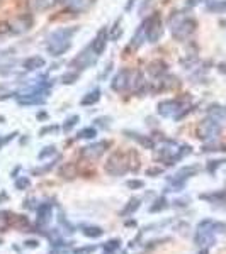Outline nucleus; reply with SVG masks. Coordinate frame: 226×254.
I'll use <instances>...</instances> for the list:
<instances>
[{
  "mask_svg": "<svg viewBox=\"0 0 226 254\" xmlns=\"http://www.w3.org/2000/svg\"><path fill=\"white\" fill-rule=\"evenodd\" d=\"M78 31V28H61L56 29L53 34L48 37V53L51 56H61L70 49L72 46V37Z\"/></svg>",
  "mask_w": 226,
  "mask_h": 254,
  "instance_id": "1",
  "label": "nucleus"
},
{
  "mask_svg": "<svg viewBox=\"0 0 226 254\" xmlns=\"http://www.w3.org/2000/svg\"><path fill=\"white\" fill-rule=\"evenodd\" d=\"M129 169V155H124L121 151H114L113 155L107 158L106 171L111 176H121Z\"/></svg>",
  "mask_w": 226,
  "mask_h": 254,
  "instance_id": "2",
  "label": "nucleus"
},
{
  "mask_svg": "<svg viewBox=\"0 0 226 254\" xmlns=\"http://www.w3.org/2000/svg\"><path fill=\"white\" fill-rule=\"evenodd\" d=\"M145 26H147V29H145V32H147V41L148 42H156L162 37L163 34V24H162V17H160L158 12H155L153 15L145 21Z\"/></svg>",
  "mask_w": 226,
  "mask_h": 254,
  "instance_id": "3",
  "label": "nucleus"
},
{
  "mask_svg": "<svg viewBox=\"0 0 226 254\" xmlns=\"http://www.w3.org/2000/svg\"><path fill=\"white\" fill-rule=\"evenodd\" d=\"M221 132V122L208 117L199 124V137L204 141H214Z\"/></svg>",
  "mask_w": 226,
  "mask_h": 254,
  "instance_id": "4",
  "label": "nucleus"
},
{
  "mask_svg": "<svg viewBox=\"0 0 226 254\" xmlns=\"http://www.w3.org/2000/svg\"><path fill=\"white\" fill-rule=\"evenodd\" d=\"M196 21L194 19H182L181 22H177V24L174 26V29H172V32H174V37L179 41H184L187 39V37L190 36V34L196 31Z\"/></svg>",
  "mask_w": 226,
  "mask_h": 254,
  "instance_id": "5",
  "label": "nucleus"
},
{
  "mask_svg": "<svg viewBox=\"0 0 226 254\" xmlns=\"http://www.w3.org/2000/svg\"><path fill=\"white\" fill-rule=\"evenodd\" d=\"M95 61H97V55H95L94 49L89 46V48L83 49V51L72 61V66H76V68H80V70H85V68H90Z\"/></svg>",
  "mask_w": 226,
  "mask_h": 254,
  "instance_id": "6",
  "label": "nucleus"
},
{
  "mask_svg": "<svg viewBox=\"0 0 226 254\" xmlns=\"http://www.w3.org/2000/svg\"><path fill=\"white\" fill-rule=\"evenodd\" d=\"M182 109V103L181 100H163V102L158 103L156 107V112H158L162 117H177L179 110Z\"/></svg>",
  "mask_w": 226,
  "mask_h": 254,
  "instance_id": "7",
  "label": "nucleus"
},
{
  "mask_svg": "<svg viewBox=\"0 0 226 254\" xmlns=\"http://www.w3.org/2000/svg\"><path fill=\"white\" fill-rule=\"evenodd\" d=\"M107 148H109V142H107V141L94 142V144L85 146V148L82 149V156L87 158V159H90V161L99 159V158H101L107 151Z\"/></svg>",
  "mask_w": 226,
  "mask_h": 254,
  "instance_id": "8",
  "label": "nucleus"
},
{
  "mask_svg": "<svg viewBox=\"0 0 226 254\" xmlns=\"http://www.w3.org/2000/svg\"><path fill=\"white\" fill-rule=\"evenodd\" d=\"M129 85H131V71H129V70H121L116 76H114L111 87H113L114 92H119V94H121V92L128 90Z\"/></svg>",
  "mask_w": 226,
  "mask_h": 254,
  "instance_id": "9",
  "label": "nucleus"
},
{
  "mask_svg": "<svg viewBox=\"0 0 226 254\" xmlns=\"http://www.w3.org/2000/svg\"><path fill=\"white\" fill-rule=\"evenodd\" d=\"M107 29H101L97 32V36H95V39L92 41V44H90V48L94 49V53L97 56H101L102 53H104V49H106V46H107Z\"/></svg>",
  "mask_w": 226,
  "mask_h": 254,
  "instance_id": "10",
  "label": "nucleus"
},
{
  "mask_svg": "<svg viewBox=\"0 0 226 254\" xmlns=\"http://www.w3.org/2000/svg\"><path fill=\"white\" fill-rule=\"evenodd\" d=\"M53 217V207L51 203H41L39 207H38V224L39 225H46L49 221H51Z\"/></svg>",
  "mask_w": 226,
  "mask_h": 254,
  "instance_id": "11",
  "label": "nucleus"
},
{
  "mask_svg": "<svg viewBox=\"0 0 226 254\" xmlns=\"http://www.w3.org/2000/svg\"><path fill=\"white\" fill-rule=\"evenodd\" d=\"M44 64H46V61L43 56H29L22 61V66H24V70H28V71H36V70H39V68H43Z\"/></svg>",
  "mask_w": 226,
  "mask_h": 254,
  "instance_id": "12",
  "label": "nucleus"
},
{
  "mask_svg": "<svg viewBox=\"0 0 226 254\" xmlns=\"http://www.w3.org/2000/svg\"><path fill=\"white\" fill-rule=\"evenodd\" d=\"M7 224L15 227V229H26V227L29 225V221H28V217H24V215L9 214V217H7Z\"/></svg>",
  "mask_w": 226,
  "mask_h": 254,
  "instance_id": "13",
  "label": "nucleus"
},
{
  "mask_svg": "<svg viewBox=\"0 0 226 254\" xmlns=\"http://www.w3.org/2000/svg\"><path fill=\"white\" fill-rule=\"evenodd\" d=\"M145 29H147V26H145V22H141L140 28L136 29V32L133 34V39H131L133 48H140V46L143 44V41H147V32H145Z\"/></svg>",
  "mask_w": 226,
  "mask_h": 254,
  "instance_id": "14",
  "label": "nucleus"
},
{
  "mask_svg": "<svg viewBox=\"0 0 226 254\" xmlns=\"http://www.w3.org/2000/svg\"><path fill=\"white\" fill-rule=\"evenodd\" d=\"M148 73L153 76H160V75H165L167 73V63H163L162 60H156V61H151L148 64Z\"/></svg>",
  "mask_w": 226,
  "mask_h": 254,
  "instance_id": "15",
  "label": "nucleus"
},
{
  "mask_svg": "<svg viewBox=\"0 0 226 254\" xmlns=\"http://www.w3.org/2000/svg\"><path fill=\"white\" fill-rule=\"evenodd\" d=\"M126 134H128V137H131V139H135V141L140 142V144L143 146V148H147V149H153V148H155V142H153L148 136H141V134L129 132V130H126Z\"/></svg>",
  "mask_w": 226,
  "mask_h": 254,
  "instance_id": "16",
  "label": "nucleus"
},
{
  "mask_svg": "<svg viewBox=\"0 0 226 254\" xmlns=\"http://www.w3.org/2000/svg\"><path fill=\"white\" fill-rule=\"evenodd\" d=\"M140 205H141L140 198H131L128 203H126L124 209L121 210V217H129V215H133L138 209H140Z\"/></svg>",
  "mask_w": 226,
  "mask_h": 254,
  "instance_id": "17",
  "label": "nucleus"
},
{
  "mask_svg": "<svg viewBox=\"0 0 226 254\" xmlns=\"http://www.w3.org/2000/svg\"><path fill=\"white\" fill-rule=\"evenodd\" d=\"M99 98H101V90H99V88H94V90L89 92L85 97L80 100V103H82L83 107H89V105H94V103H97Z\"/></svg>",
  "mask_w": 226,
  "mask_h": 254,
  "instance_id": "18",
  "label": "nucleus"
},
{
  "mask_svg": "<svg viewBox=\"0 0 226 254\" xmlns=\"http://www.w3.org/2000/svg\"><path fill=\"white\" fill-rule=\"evenodd\" d=\"M208 117H211L218 122H223L226 119V109H223V107L220 105H211L208 110Z\"/></svg>",
  "mask_w": 226,
  "mask_h": 254,
  "instance_id": "19",
  "label": "nucleus"
},
{
  "mask_svg": "<svg viewBox=\"0 0 226 254\" xmlns=\"http://www.w3.org/2000/svg\"><path fill=\"white\" fill-rule=\"evenodd\" d=\"M60 176L61 178H65V180H74L75 176H76V166L75 164H72V163H67V164H63L60 169Z\"/></svg>",
  "mask_w": 226,
  "mask_h": 254,
  "instance_id": "20",
  "label": "nucleus"
},
{
  "mask_svg": "<svg viewBox=\"0 0 226 254\" xmlns=\"http://www.w3.org/2000/svg\"><path fill=\"white\" fill-rule=\"evenodd\" d=\"M83 234H85L87 237H94V239H97V237H102L104 230L97 225H85L83 227Z\"/></svg>",
  "mask_w": 226,
  "mask_h": 254,
  "instance_id": "21",
  "label": "nucleus"
},
{
  "mask_svg": "<svg viewBox=\"0 0 226 254\" xmlns=\"http://www.w3.org/2000/svg\"><path fill=\"white\" fill-rule=\"evenodd\" d=\"M209 12H216V14H223L226 12V0H214L213 3L208 5Z\"/></svg>",
  "mask_w": 226,
  "mask_h": 254,
  "instance_id": "22",
  "label": "nucleus"
},
{
  "mask_svg": "<svg viewBox=\"0 0 226 254\" xmlns=\"http://www.w3.org/2000/svg\"><path fill=\"white\" fill-rule=\"evenodd\" d=\"M167 207H168V202L165 200V197H160V198H156L155 202H153V205L150 207V212H151V214H158V212L165 210Z\"/></svg>",
  "mask_w": 226,
  "mask_h": 254,
  "instance_id": "23",
  "label": "nucleus"
},
{
  "mask_svg": "<svg viewBox=\"0 0 226 254\" xmlns=\"http://www.w3.org/2000/svg\"><path fill=\"white\" fill-rule=\"evenodd\" d=\"M76 80H78V71H68L61 76V83H65V85H72V83H75Z\"/></svg>",
  "mask_w": 226,
  "mask_h": 254,
  "instance_id": "24",
  "label": "nucleus"
},
{
  "mask_svg": "<svg viewBox=\"0 0 226 254\" xmlns=\"http://www.w3.org/2000/svg\"><path fill=\"white\" fill-rule=\"evenodd\" d=\"M95 134H97V130L94 127H85V129H82L78 132V137L80 139H94Z\"/></svg>",
  "mask_w": 226,
  "mask_h": 254,
  "instance_id": "25",
  "label": "nucleus"
},
{
  "mask_svg": "<svg viewBox=\"0 0 226 254\" xmlns=\"http://www.w3.org/2000/svg\"><path fill=\"white\" fill-rule=\"evenodd\" d=\"M80 121V117L78 115H72L70 119H67V121H65V124H63V130L65 132H70L72 129H74V127L76 126V122Z\"/></svg>",
  "mask_w": 226,
  "mask_h": 254,
  "instance_id": "26",
  "label": "nucleus"
},
{
  "mask_svg": "<svg viewBox=\"0 0 226 254\" xmlns=\"http://www.w3.org/2000/svg\"><path fill=\"white\" fill-rule=\"evenodd\" d=\"M145 88H147V82H145V76L141 73H138V80L135 82V92L136 94H143Z\"/></svg>",
  "mask_w": 226,
  "mask_h": 254,
  "instance_id": "27",
  "label": "nucleus"
},
{
  "mask_svg": "<svg viewBox=\"0 0 226 254\" xmlns=\"http://www.w3.org/2000/svg\"><path fill=\"white\" fill-rule=\"evenodd\" d=\"M15 190H26V188L31 187V180L26 178V176H21V178L15 180Z\"/></svg>",
  "mask_w": 226,
  "mask_h": 254,
  "instance_id": "28",
  "label": "nucleus"
},
{
  "mask_svg": "<svg viewBox=\"0 0 226 254\" xmlns=\"http://www.w3.org/2000/svg\"><path fill=\"white\" fill-rule=\"evenodd\" d=\"M55 153H56L55 146H46L43 151L38 155V159H46V158H49V156H55Z\"/></svg>",
  "mask_w": 226,
  "mask_h": 254,
  "instance_id": "29",
  "label": "nucleus"
},
{
  "mask_svg": "<svg viewBox=\"0 0 226 254\" xmlns=\"http://www.w3.org/2000/svg\"><path fill=\"white\" fill-rule=\"evenodd\" d=\"M119 248H121V241H117V239L107 241L106 244H104V249H106L107 253H114V251H117Z\"/></svg>",
  "mask_w": 226,
  "mask_h": 254,
  "instance_id": "30",
  "label": "nucleus"
},
{
  "mask_svg": "<svg viewBox=\"0 0 226 254\" xmlns=\"http://www.w3.org/2000/svg\"><path fill=\"white\" fill-rule=\"evenodd\" d=\"M126 187H128L129 190H140V188L145 187V182L143 180H128V182H126Z\"/></svg>",
  "mask_w": 226,
  "mask_h": 254,
  "instance_id": "31",
  "label": "nucleus"
},
{
  "mask_svg": "<svg viewBox=\"0 0 226 254\" xmlns=\"http://www.w3.org/2000/svg\"><path fill=\"white\" fill-rule=\"evenodd\" d=\"M213 230L214 234H226V224H223V222H214Z\"/></svg>",
  "mask_w": 226,
  "mask_h": 254,
  "instance_id": "32",
  "label": "nucleus"
},
{
  "mask_svg": "<svg viewBox=\"0 0 226 254\" xmlns=\"http://www.w3.org/2000/svg\"><path fill=\"white\" fill-rule=\"evenodd\" d=\"M226 163V159H218V161H209V164H208V171L209 173H214V169L216 168H220L221 164Z\"/></svg>",
  "mask_w": 226,
  "mask_h": 254,
  "instance_id": "33",
  "label": "nucleus"
},
{
  "mask_svg": "<svg viewBox=\"0 0 226 254\" xmlns=\"http://www.w3.org/2000/svg\"><path fill=\"white\" fill-rule=\"evenodd\" d=\"M58 129H60L58 126H46L39 130V136H44V134H48V132H56Z\"/></svg>",
  "mask_w": 226,
  "mask_h": 254,
  "instance_id": "34",
  "label": "nucleus"
},
{
  "mask_svg": "<svg viewBox=\"0 0 226 254\" xmlns=\"http://www.w3.org/2000/svg\"><path fill=\"white\" fill-rule=\"evenodd\" d=\"M162 173H163L162 168H148L147 169V175L148 176H158V175H162Z\"/></svg>",
  "mask_w": 226,
  "mask_h": 254,
  "instance_id": "35",
  "label": "nucleus"
},
{
  "mask_svg": "<svg viewBox=\"0 0 226 254\" xmlns=\"http://www.w3.org/2000/svg\"><path fill=\"white\" fill-rule=\"evenodd\" d=\"M95 246H89V248H80V249H75L76 253H82V254H87V253H94L95 251Z\"/></svg>",
  "mask_w": 226,
  "mask_h": 254,
  "instance_id": "36",
  "label": "nucleus"
},
{
  "mask_svg": "<svg viewBox=\"0 0 226 254\" xmlns=\"http://www.w3.org/2000/svg\"><path fill=\"white\" fill-rule=\"evenodd\" d=\"M38 244H39V242L34 241V239H31V241H26V242H24L26 248H38Z\"/></svg>",
  "mask_w": 226,
  "mask_h": 254,
  "instance_id": "37",
  "label": "nucleus"
},
{
  "mask_svg": "<svg viewBox=\"0 0 226 254\" xmlns=\"http://www.w3.org/2000/svg\"><path fill=\"white\" fill-rule=\"evenodd\" d=\"M106 121H109V119H107V117H101V119H95V124H99V126L106 127Z\"/></svg>",
  "mask_w": 226,
  "mask_h": 254,
  "instance_id": "38",
  "label": "nucleus"
},
{
  "mask_svg": "<svg viewBox=\"0 0 226 254\" xmlns=\"http://www.w3.org/2000/svg\"><path fill=\"white\" fill-rule=\"evenodd\" d=\"M119 22H121V19H117V21H116V26H114L116 29H117V26H119ZM111 39H117V32H114L113 36H111Z\"/></svg>",
  "mask_w": 226,
  "mask_h": 254,
  "instance_id": "39",
  "label": "nucleus"
},
{
  "mask_svg": "<svg viewBox=\"0 0 226 254\" xmlns=\"http://www.w3.org/2000/svg\"><path fill=\"white\" fill-rule=\"evenodd\" d=\"M9 197H7V193L5 191H2V193H0V202H3V200H7Z\"/></svg>",
  "mask_w": 226,
  "mask_h": 254,
  "instance_id": "40",
  "label": "nucleus"
},
{
  "mask_svg": "<svg viewBox=\"0 0 226 254\" xmlns=\"http://www.w3.org/2000/svg\"><path fill=\"white\" fill-rule=\"evenodd\" d=\"M48 117V114H44V112H41V114H38V119H41V121H44V119Z\"/></svg>",
  "mask_w": 226,
  "mask_h": 254,
  "instance_id": "41",
  "label": "nucleus"
},
{
  "mask_svg": "<svg viewBox=\"0 0 226 254\" xmlns=\"http://www.w3.org/2000/svg\"><path fill=\"white\" fill-rule=\"evenodd\" d=\"M135 2H136V0H129V3L126 5V10H131V5H133Z\"/></svg>",
  "mask_w": 226,
  "mask_h": 254,
  "instance_id": "42",
  "label": "nucleus"
},
{
  "mask_svg": "<svg viewBox=\"0 0 226 254\" xmlns=\"http://www.w3.org/2000/svg\"><path fill=\"white\" fill-rule=\"evenodd\" d=\"M126 225H128V227H129V225H136V222H133V221H129V222H126Z\"/></svg>",
  "mask_w": 226,
  "mask_h": 254,
  "instance_id": "43",
  "label": "nucleus"
},
{
  "mask_svg": "<svg viewBox=\"0 0 226 254\" xmlns=\"http://www.w3.org/2000/svg\"><path fill=\"white\" fill-rule=\"evenodd\" d=\"M2 122H5V117H3V115H0V124H2Z\"/></svg>",
  "mask_w": 226,
  "mask_h": 254,
  "instance_id": "44",
  "label": "nucleus"
},
{
  "mask_svg": "<svg viewBox=\"0 0 226 254\" xmlns=\"http://www.w3.org/2000/svg\"><path fill=\"white\" fill-rule=\"evenodd\" d=\"M199 254H208V249H202V251L199 253Z\"/></svg>",
  "mask_w": 226,
  "mask_h": 254,
  "instance_id": "45",
  "label": "nucleus"
},
{
  "mask_svg": "<svg viewBox=\"0 0 226 254\" xmlns=\"http://www.w3.org/2000/svg\"><path fill=\"white\" fill-rule=\"evenodd\" d=\"M104 254H113V253H107V251H106V253H104Z\"/></svg>",
  "mask_w": 226,
  "mask_h": 254,
  "instance_id": "46",
  "label": "nucleus"
},
{
  "mask_svg": "<svg viewBox=\"0 0 226 254\" xmlns=\"http://www.w3.org/2000/svg\"><path fill=\"white\" fill-rule=\"evenodd\" d=\"M0 244H2V241H0Z\"/></svg>",
  "mask_w": 226,
  "mask_h": 254,
  "instance_id": "47",
  "label": "nucleus"
}]
</instances>
